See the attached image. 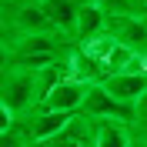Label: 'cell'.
I'll return each instance as SVG.
<instances>
[{
    "label": "cell",
    "instance_id": "3957f363",
    "mask_svg": "<svg viewBox=\"0 0 147 147\" xmlns=\"http://www.w3.org/2000/svg\"><path fill=\"white\" fill-rule=\"evenodd\" d=\"M74 117L77 114H64V110H34L30 117H24L17 124V130L24 134V140L27 144H40V140H50L57 137V134H64L67 127L74 124Z\"/></svg>",
    "mask_w": 147,
    "mask_h": 147
},
{
    "label": "cell",
    "instance_id": "6da1fadb",
    "mask_svg": "<svg viewBox=\"0 0 147 147\" xmlns=\"http://www.w3.org/2000/svg\"><path fill=\"white\" fill-rule=\"evenodd\" d=\"M0 107L10 110L17 120H24V117H30L34 110H40L34 70L3 64V77H0Z\"/></svg>",
    "mask_w": 147,
    "mask_h": 147
},
{
    "label": "cell",
    "instance_id": "30bf717a",
    "mask_svg": "<svg viewBox=\"0 0 147 147\" xmlns=\"http://www.w3.org/2000/svg\"><path fill=\"white\" fill-rule=\"evenodd\" d=\"M130 127H134V134L147 137V94L134 104V124H130Z\"/></svg>",
    "mask_w": 147,
    "mask_h": 147
},
{
    "label": "cell",
    "instance_id": "5b68a950",
    "mask_svg": "<svg viewBox=\"0 0 147 147\" xmlns=\"http://www.w3.org/2000/svg\"><path fill=\"white\" fill-rule=\"evenodd\" d=\"M84 3H87V0H44L40 7H44V13L50 17L54 30H60V34L74 44V30H77V20H80Z\"/></svg>",
    "mask_w": 147,
    "mask_h": 147
},
{
    "label": "cell",
    "instance_id": "277c9868",
    "mask_svg": "<svg viewBox=\"0 0 147 147\" xmlns=\"http://www.w3.org/2000/svg\"><path fill=\"white\" fill-rule=\"evenodd\" d=\"M87 87L90 84L84 80H60L54 90L47 94V100L40 104L44 110H64V114H80L84 97H87Z\"/></svg>",
    "mask_w": 147,
    "mask_h": 147
},
{
    "label": "cell",
    "instance_id": "8fae6325",
    "mask_svg": "<svg viewBox=\"0 0 147 147\" xmlns=\"http://www.w3.org/2000/svg\"><path fill=\"white\" fill-rule=\"evenodd\" d=\"M134 147H147V137H140V134H134Z\"/></svg>",
    "mask_w": 147,
    "mask_h": 147
},
{
    "label": "cell",
    "instance_id": "9c48e42d",
    "mask_svg": "<svg viewBox=\"0 0 147 147\" xmlns=\"http://www.w3.org/2000/svg\"><path fill=\"white\" fill-rule=\"evenodd\" d=\"M137 54V50H130L127 44H117L114 50H110V57L104 60V67H107V77L110 74H120V70H127V64H130V57Z\"/></svg>",
    "mask_w": 147,
    "mask_h": 147
},
{
    "label": "cell",
    "instance_id": "52a82bcc",
    "mask_svg": "<svg viewBox=\"0 0 147 147\" xmlns=\"http://www.w3.org/2000/svg\"><path fill=\"white\" fill-rule=\"evenodd\" d=\"M94 147H134V127L124 120H94Z\"/></svg>",
    "mask_w": 147,
    "mask_h": 147
},
{
    "label": "cell",
    "instance_id": "8992f818",
    "mask_svg": "<svg viewBox=\"0 0 147 147\" xmlns=\"http://www.w3.org/2000/svg\"><path fill=\"white\" fill-rule=\"evenodd\" d=\"M104 87H107L117 100H124V104L134 107V104L147 94V74H110L107 80H104Z\"/></svg>",
    "mask_w": 147,
    "mask_h": 147
},
{
    "label": "cell",
    "instance_id": "7c38bea8",
    "mask_svg": "<svg viewBox=\"0 0 147 147\" xmlns=\"http://www.w3.org/2000/svg\"><path fill=\"white\" fill-rule=\"evenodd\" d=\"M37 3H44V0H37Z\"/></svg>",
    "mask_w": 147,
    "mask_h": 147
},
{
    "label": "cell",
    "instance_id": "ba28073f",
    "mask_svg": "<svg viewBox=\"0 0 147 147\" xmlns=\"http://www.w3.org/2000/svg\"><path fill=\"white\" fill-rule=\"evenodd\" d=\"M107 10L104 7H97V3H84V10H80V20H77V30H74V44H87L90 37H97V34H104L107 30Z\"/></svg>",
    "mask_w": 147,
    "mask_h": 147
},
{
    "label": "cell",
    "instance_id": "7a4b0ae2",
    "mask_svg": "<svg viewBox=\"0 0 147 147\" xmlns=\"http://www.w3.org/2000/svg\"><path fill=\"white\" fill-rule=\"evenodd\" d=\"M80 114L90 117V120H124V124H134V107L124 104V100H117L104 84H90V87H87V97H84Z\"/></svg>",
    "mask_w": 147,
    "mask_h": 147
}]
</instances>
